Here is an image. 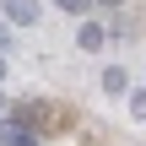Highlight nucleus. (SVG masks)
<instances>
[{
  "mask_svg": "<svg viewBox=\"0 0 146 146\" xmlns=\"http://www.w3.org/2000/svg\"><path fill=\"white\" fill-rule=\"evenodd\" d=\"M0 146H38V135H33V125L16 114V119H5V125H0Z\"/></svg>",
  "mask_w": 146,
  "mask_h": 146,
  "instance_id": "obj_1",
  "label": "nucleus"
},
{
  "mask_svg": "<svg viewBox=\"0 0 146 146\" xmlns=\"http://www.w3.org/2000/svg\"><path fill=\"white\" fill-rule=\"evenodd\" d=\"M5 22L33 27V22H38V0H5Z\"/></svg>",
  "mask_w": 146,
  "mask_h": 146,
  "instance_id": "obj_2",
  "label": "nucleus"
},
{
  "mask_svg": "<svg viewBox=\"0 0 146 146\" xmlns=\"http://www.w3.org/2000/svg\"><path fill=\"white\" fill-rule=\"evenodd\" d=\"M76 43H81V49H103V43H108V33H103L98 22H81V33H76Z\"/></svg>",
  "mask_w": 146,
  "mask_h": 146,
  "instance_id": "obj_3",
  "label": "nucleus"
},
{
  "mask_svg": "<svg viewBox=\"0 0 146 146\" xmlns=\"http://www.w3.org/2000/svg\"><path fill=\"white\" fill-rule=\"evenodd\" d=\"M103 87H108V92H125V70L108 65V70H103Z\"/></svg>",
  "mask_w": 146,
  "mask_h": 146,
  "instance_id": "obj_4",
  "label": "nucleus"
},
{
  "mask_svg": "<svg viewBox=\"0 0 146 146\" xmlns=\"http://www.w3.org/2000/svg\"><path fill=\"white\" fill-rule=\"evenodd\" d=\"M92 5H98V0H60V11H70V16H87Z\"/></svg>",
  "mask_w": 146,
  "mask_h": 146,
  "instance_id": "obj_5",
  "label": "nucleus"
},
{
  "mask_svg": "<svg viewBox=\"0 0 146 146\" xmlns=\"http://www.w3.org/2000/svg\"><path fill=\"white\" fill-rule=\"evenodd\" d=\"M130 114H135V119H146V92H135V98H130Z\"/></svg>",
  "mask_w": 146,
  "mask_h": 146,
  "instance_id": "obj_6",
  "label": "nucleus"
},
{
  "mask_svg": "<svg viewBox=\"0 0 146 146\" xmlns=\"http://www.w3.org/2000/svg\"><path fill=\"white\" fill-rule=\"evenodd\" d=\"M5 43H11V33H5V22H0V49H5Z\"/></svg>",
  "mask_w": 146,
  "mask_h": 146,
  "instance_id": "obj_7",
  "label": "nucleus"
},
{
  "mask_svg": "<svg viewBox=\"0 0 146 146\" xmlns=\"http://www.w3.org/2000/svg\"><path fill=\"white\" fill-rule=\"evenodd\" d=\"M98 5H119V0H98Z\"/></svg>",
  "mask_w": 146,
  "mask_h": 146,
  "instance_id": "obj_8",
  "label": "nucleus"
},
{
  "mask_svg": "<svg viewBox=\"0 0 146 146\" xmlns=\"http://www.w3.org/2000/svg\"><path fill=\"white\" fill-rule=\"evenodd\" d=\"M0 76H5V60H0Z\"/></svg>",
  "mask_w": 146,
  "mask_h": 146,
  "instance_id": "obj_9",
  "label": "nucleus"
},
{
  "mask_svg": "<svg viewBox=\"0 0 146 146\" xmlns=\"http://www.w3.org/2000/svg\"><path fill=\"white\" fill-rule=\"evenodd\" d=\"M0 108H5V98H0Z\"/></svg>",
  "mask_w": 146,
  "mask_h": 146,
  "instance_id": "obj_10",
  "label": "nucleus"
}]
</instances>
